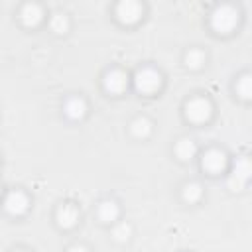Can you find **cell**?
I'll list each match as a JSON object with an SVG mask.
<instances>
[{"label":"cell","mask_w":252,"mask_h":252,"mask_svg":"<svg viewBox=\"0 0 252 252\" xmlns=\"http://www.w3.org/2000/svg\"><path fill=\"white\" fill-rule=\"evenodd\" d=\"M238 26V10L228 6V4H222L219 6L213 14H211V28L217 32V33H230L234 28Z\"/></svg>","instance_id":"1"},{"label":"cell","mask_w":252,"mask_h":252,"mask_svg":"<svg viewBox=\"0 0 252 252\" xmlns=\"http://www.w3.org/2000/svg\"><path fill=\"white\" fill-rule=\"evenodd\" d=\"M185 114L191 122H197V124L207 122L213 114V104L205 96H195L185 104Z\"/></svg>","instance_id":"2"},{"label":"cell","mask_w":252,"mask_h":252,"mask_svg":"<svg viewBox=\"0 0 252 252\" xmlns=\"http://www.w3.org/2000/svg\"><path fill=\"white\" fill-rule=\"evenodd\" d=\"M250 173H252V165H250V159L246 156L238 158L236 159V165L228 177V189L230 191H242L250 179Z\"/></svg>","instance_id":"3"},{"label":"cell","mask_w":252,"mask_h":252,"mask_svg":"<svg viewBox=\"0 0 252 252\" xmlns=\"http://www.w3.org/2000/svg\"><path fill=\"white\" fill-rule=\"evenodd\" d=\"M134 85H136V89L140 93L152 94V93H156L161 87V75L156 69H150V67L140 69L136 73V77H134Z\"/></svg>","instance_id":"4"},{"label":"cell","mask_w":252,"mask_h":252,"mask_svg":"<svg viewBox=\"0 0 252 252\" xmlns=\"http://www.w3.org/2000/svg\"><path fill=\"white\" fill-rule=\"evenodd\" d=\"M144 14V6L134 0H124L116 6V16L122 24H136Z\"/></svg>","instance_id":"5"},{"label":"cell","mask_w":252,"mask_h":252,"mask_svg":"<svg viewBox=\"0 0 252 252\" xmlns=\"http://www.w3.org/2000/svg\"><path fill=\"white\" fill-rule=\"evenodd\" d=\"M201 163H203V169H207L209 173H220V171H224V169H226L228 158H226V154H224L222 150L213 148V150L205 152V156H203Z\"/></svg>","instance_id":"6"},{"label":"cell","mask_w":252,"mask_h":252,"mask_svg":"<svg viewBox=\"0 0 252 252\" xmlns=\"http://www.w3.org/2000/svg\"><path fill=\"white\" fill-rule=\"evenodd\" d=\"M2 205H4L6 213L18 217V215H24V213L28 211L30 199H28L26 193H22V191H10V193L4 197V203H2Z\"/></svg>","instance_id":"7"},{"label":"cell","mask_w":252,"mask_h":252,"mask_svg":"<svg viewBox=\"0 0 252 252\" xmlns=\"http://www.w3.org/2000/svg\"><path fill=\"white\" fill-rule=\"evenodd\" d=\"M128 87V77L126 73L118 71V69H112L104 75V89L112 94H120L124 89Z\"/></svg>","instance_id":"8"},{"label":"cell","mask_w":252,"mask_h":252,"mask_svg":"<svg viewBox=\"0 0 252 252\" xmlns=\"http://www.w3.org/2000/svg\"><path fill=\"white\" fill-rule=\"evenodd\" d=\"M55 219H57V224H59V226L71 228V226H75L77 220H79V209H77L75 205H71V203H65V205H61V207L57 209Z\"/></svg>","instance_id":"9"},{"label":"cell","mask_w":252,"mask_h":252,"mask_svg":"<svg viewBox=\"0 0 252 252\" xmlns=\"http://www.w3.org/2000/svg\"><path fill=\"white\" fill-rule=\"evenodd\" d=\"M20 20L30 26V28H35L41 20H43V10L37 6V4H24L22 10H20Z\"/></svg>","instance_id":"10"},{"label":"cell","mask_w":252,"mask_h":252,"mask_svg":"<svg viewBox=\"0 0 252 252\" xmlns=\"http://www.w3.org/2000/svg\"><path fill=\"white\" fill-rule=\"evenodd\" d=\"M65 114L73 120H79L87 114V102L81 98V96H71L67 102H65Z\"/></svg>","instance_id":"11"},{"label":"cell","mask_w":252,"mask_h":252,"mask_svg":"<svg viewBox=\"0 0 252 252\" xmlns=\"http://www.w3.org/2000/svg\"><path fill=\"white\" fill-rule=\"evenodd\" d=\"M175 154L179 159L187 161V159H193L197 156V144L191 140V138H181L177 144H175Z\"/></svg>","instance_id":"12"},{"label":"cell","mask_w":252,"mask_h":252,"mask_svg":"<svg viewBox=\"0 0 252 252\" xmlns=\"http://www.w3.org/2000/svg\"><path fill=\"white\" fill-rule=\"evenodd\" d=\"M96 213H98V219L102 222H114L118 219V215H120V209H118V205L114 201H102L98 205Z\"/></svg>","instance_id":"13"},{"label":"cell","mask_w":252,"mask_h":252,"mask_svg":"<svg viewBox=\"0 0 252 252\" xmlns=\"http://www.w3.org/2000/svg\"><path fill=\"white\" fill-rule=\"evenodd\" d=\"M130 130H132V134H134L136 138H148V136L152 134V122H150L146 116H138V118L132 120Z\"/></svg>","instance_id":"14"},{"label":"cell","mask_w":252,"mask_h":252,"mask_svg":"<svg viewBox=\"0 0 252 252\" xmlns=\"http://www.w3.org/2000/svg\"><path fill=\"white\" fill-rule=\"evenodd\" d=\"M181 195H183V201H187V203H197V201L203 197V185L197 183V181H189V183L183 185Z\"/></svg>","instance_id":"15"},{"label":"cell","mask_w":252,"mask_h":252,"mask_svg":"<svg viewBox=\"0 0 252 252\" xmlns=\"http://www.w3.org/2000/svg\"><path fill=\"white\" fill-rule=\"evenodd\" d=\"M49 26H51V30H53L55 33H65V32L69 30V20H67L65 14L55 12V14L51 16V20H49Z\"/></svg>","instance_id":"16"},{"label":"cell","mask_w":252,"mask_h":252,"mask_svg":"<svg viewBox=\"0 0 252 252\" xmlns=\"http://www.w3.org/2000/svg\"><path fill=\"white\" fill-rule=\"evenodd\" d=\"M203 63H205V53H203L201 49H189V51H187V55H185V65H187L189 69H199V67H203Z\"/></svg>","instance_id":"17"},{"label":"cell","mask_w":252,"mask_h":252,"mask_svg":"<svg viewBox=\"0 0 252 252\" xmlns=\"http://www.w3.org/2000/svg\"><path fill=\"white\" fill-rule=\"evenodd\" d=\"M236 93L242 96V98H250L252 94V81H250V75L244 73L238 81H236Z\"/></svg>","instance_id":"18"},{"label":"cell","mask_w":252,"mask_h":252,"mask_svg":"<svg viewBox=\"0 0 252 252\" xmlns=\"http://www.w3.org/2000/svg\"><path fill=\"white\" fill-rule=\"evenodd\" d=\"M130 234H132V226L128 224V222H118L114 228H112V236L116 238V240H128L130 238Z\"/></svg>","instance_id":"19"},{"label":"cell","mask_w":252,"mask_h":252,"mask_svg":"<svg viewBox=\"0 0 252 252\" xmlns=\"http://www.w3.org/2000/svg\"><path fill=\"white\" fill-rule=\"evenodd\" d=\"M67 252H89V250H87L83 244H73V246H71Z\"/></svg>","instance_id":"20"},{"label":"cell","mask_w":252,"mask_h":252,"mask_svg":"<svg viewBox=\"0 0 252 252\" xmlns=\"http://www.w3.org/2000/svg\"><path fill=\"white\" fill-rule=\"evenodd\" d=\"M16 252H26V250H16Z\"/></svg>","instance_id":"21"},{"label":"cell","mask_w":252,"mask_h":252,"mask_svg":"<svg viewBox=\"0 0 252 252\" xmlns=\"http://www.w3.org/2000/svg\"><path fill=\"white\" fill-rule=\"evenodd\" d=\"M0 193H2V187H0Z\"/></svg>","instance_id":"22"}]
</instances>
